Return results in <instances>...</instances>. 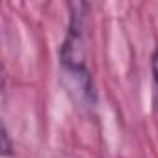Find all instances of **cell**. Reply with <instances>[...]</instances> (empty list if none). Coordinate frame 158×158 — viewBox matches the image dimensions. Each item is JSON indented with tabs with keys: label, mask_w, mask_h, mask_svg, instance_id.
Instances as JSON below:
<instances>
[{
	"label": "cell",
	"mask_w": 158,
	"mask_h": 158,
	"mask_svg": "<svg viewBox=\"0 0 158 158\" xmlns=\"http://www.w3.org/2000/svg\"><path fill=\"white\" fill-rule=\"evenodd\" d=\"M71 17H69V28L67 35L63 39L60 58L65 73L74 78L80 89L86 97L91 95V80L86 67V17H88V4L76 2L69 6Z\"/></svg>",
	"instance_id": "1"
},
{
	"label": "cell",
	"mask_w": 158,
	"mask_h": 158,
	"mask_svg": "<svg viewBox=\"0 0 158 158\" xmlns=\"http://www.w3.org/2000/svg\"><path fill=\"white\" fill-rule=\"evenodd\" d=\"M152 74H154V89H152V104H154V114L158 119V48L152 56Z\"/></svg>",
	"instance_id": "2"
},
{
	"label": "cell",
	"mask_w": 158,
	"mask_h": 158,
	"mask_svg": "<svg viewBox=\"0 0 158 158\" xmlns=\"http://www.w3.org/2000/svg\"><path fill=\"white\" fill-rule=\"evenodd\" d=\"M11 152V143H10V136H8V130L2 128V154L8 156Z\"/></svg>",
	"instance_id": "3"
}]
</instances>
